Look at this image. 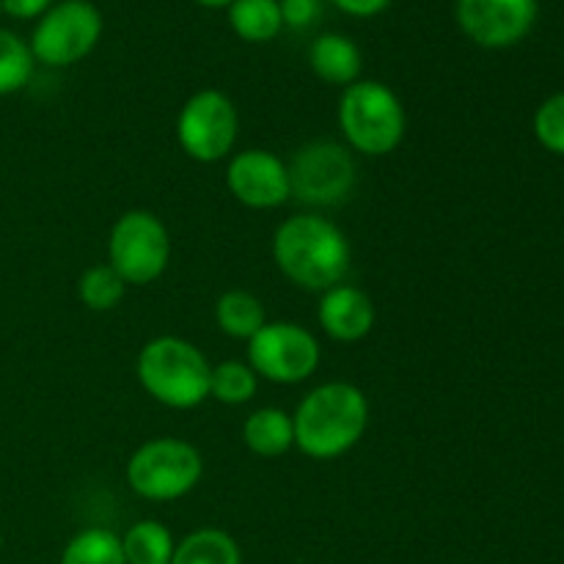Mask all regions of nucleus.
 <instances>
[{
	"label": "nucleus",
	"instance_id": "obj_1",
	"mask_svg": "<svg viewBox=\"0 0 564 564\" xmlns=\"http://www.w3.org/2000/svg\"><path fill=\"white\" fill-rule=\"evenodd\" d=\"M350 242L345 231L317 213L286 218L273 235V262L295 286L319 292L345 284L350 273Z\"/></svg>",
	"mask_w": 564,
	"mask_h": 564
},
{
	"label": "nucleus",
	"instance_id": "obj_2",
	"mask_svg": "<svg viewBox=\"0 0 564 564\" xmlns=\"http://www.w3.org/2000/svg\"><path fill=\"white\" fill-rule=\"evenodd\" d=\"M295 446L312 460H336L356 449L369 427V400L358 386L330 380L317 386L292 413Z\"/></svg>",
	"mask_w": 564,
	"mask_h": 564
},
{
	"label": "nucleus",
	"instance_id": "obj_3",
	"mask_svg": "<svg viewBox=\"0 0 564 564\" xmlns=\"http://www.w3.org/2000/svg\"><path fill=\"white\" fill-rule=\"evenodd\" d=\"M135 375L154 402L174 411H191L209 397L213 367L193 341L182 336H158L138 352Z\"/></svg>",
	"mask_w": 564,
	"mask_h": 564
},
{
	"label": "nucleus",
	"instance_id": "obj_4",
	"mask_svg": "<svg viewBox=\"0 0 564 564\" xmlns=\"http://www.w3.org/2000/svg\"><path fill=\"white\" fill-rule=\"evenodd\" d=\"M336 121L347 147L367 158L397 152L408 130L405 105L380 80H356L339 97Z\"/></svg>",
	"mask_w": 564,
	"mask_h": 564
},
{
	"label": "nucleus",
	"instance_id": "obj_5",
	"mask_svg": "<svg viewBox=\"0 0 564 564\" xmlns=\"http://www.w3.org/2000/svg\"><path fill=\"white\" fill-rule=\"evenodd\" d=\"M204 477V457L185 438H152L127 460V485L147 501H176Z\"/></svg>",
	"mask_w": 564,
	"mask_h": 564
},
{
	"label": "nucleus",
	"instance_id": "obj_6",
	"mask_svg": "<svg viewBox=\"0 0 564 564\" xmlns=\"http://www.w3.org/2000/svg\"><path fill=\"white\" fill-rule=\"evenodd\" d=\"M102 31V11L91 0H58L39 17L28 47L36 64L61 69L86 58L99 44Z\"/></svg>",
	"mask_w": 564,
	"mask_h": 564
},
{
	"label": "nucleus",
	"instance_id": "obj_7",
	"mask_svg": "<svg viewBox=\"0 0 564 564\" xmlns=\"http://www.w3.org/2000/svg\"><path fill=\"white\" fill-rule=\"evenodd\" d=\"M171 262V235L149 209H130L110 226L108 264L127 286H147L165 273Z\"/></svg>",
	"mask_w": 564,
	"mask_h": 564
},
{
	"label": "nucleus",
	"instance_id": "obj_8",
	"mask_svg": "<svg viewBox=\"0 0 564 564\" xmlns=\"http://www.w3.org/2000/svg\"><path fill=\"white\" fill-rule=\"evenodd\" d=\"M240 116L235 102L218 88H202L180 108L176 141L196 163H218L235 152Z\"/></svg>",
	"mask_w": 564,
	"mask_h": 564
},
{
	"label": "nucleus",
	"instance_id": "obj_9",
	"mask_svg": "<svg viewBox=\"0 0 564 564\" xmlns=\"http://www.w3.org/2000/svg\"><path fill=\"white\" fill-rule=\"evenodd\" d=\"M292 198L308 207H339L356 187V160L336 141H312L286 163Z\"/></svg>",
	"mask_w": 564,
	"mask_h": 564
},
{
	"label": "nucleus",
	"instance_id": "obj_10",
	"mask_svg": "<svg viewBox=\"0 0 564 564\" xmlns=\"http://www.w3.org/2000/svg\"><path fill=\"white\" fill-rule=\"evenodd\" d=\"M319 358V341L297 323H264L248 341V364L270 383H303L317 372Z\"/></svg>",
	"mask_w": 564,
	"mask_h": 564
},
{
	"label": "nucleus",
	"instance_id": "obj_11",
	"mask_svg": "<svg viewBox=\"0 0 564 564\" xmlns=\"http://www.w3.org/2000/svg\"><path fill=\"white\" fill-rule=\"evenodd\" d=\"M538 11V0H457L455 20L474 44L505 50L532 33Z\"/></svg>",
	"mask_w": 564,
	"mask_h": 564
},
{
	"label": "nucleus",
	"instance_id": "obj_12",
	"mask_svg": "<svg viewBox=\"0 0 564 564\" xmlns=\"http://www.w3.org/2000/svg\"><path fill=\"white\" fill-rule=\"evenodd\" d=\"M226 187L248 209H275L292 198L286 163L268 149H246L231 154Z\"/></svg>",
	"mask_w": 564,
	"mask_h": 564
},
{
	"label": "nucleus",
	"instance_id": "obj_13",
	"mask_svg": "<svg viewBox=\"0 0 564 564\" xmlns=\"http://www.w3.org/2000/svg\"><path fill=\"white\" fill-rule=\"evenodd\" d=\"M317 323L334 341H361L375 328V303L352 284H336L323 292L317 306Z\"/></svg>",
	"mask_w": 564,
	"mask_h": 564
},
{
	"label": "nucleus",
	"instance_id": "obj_14",
	"mask_svg": "<svg viewBox=\"0 0 564 564\" xmlns=\"http://www.w3.org/2000/svg\"><path fill=\"white\" fill-rule=\"evenodd\" d=\"M308 66L319 80L330 86H352L361 80L364 55L350 36L341 33H319L308 47Z\"/></svg>",
	"mask_w": 564,
	"mask_h": 564
},
{
	"label": "nucleus",
	"instance_id": "obj_15",
	"mask_svg": "<svg viewBox=\"0 0 564 564\" xmlns=\"http://www.w3.org/2000/svg\"><path fill=\"white\" fill-rule=\"evenodd\" d=\"M242 441L257 457H281L295 446L292 416L281 408H259L242 424Z\"/></svg>",
	"mask_w": 564,
	"mask_h": 564
},
{
	"label": "nucleus",
	"instance_id": "obj_16",
	"mask_svg": "<svg viewBox=\"0 0 564 564\" xmlns=\"http://www.w3.org/2000/svg\"><path fill=\"white\" fill-rule=\"evenodd\" d=\"M215 323L229 339L251 341L259 334L268 314H264L262 301L248 290H229L215 303Z\"/></svg>",
	"mask_w": 564,
	"mask_h": 564
},
{
	"label": "nucleus",
	"instance_id": "obj_17",
	"mask_svg": "<svg viewBox=\"0 0 564 564\" xmlns=\"http://www.w3.org/2000/svg\"><path fill=\"white\" fill-rule=\"evenodd\" d=\"M226 17L231 31L248 44L273 42L284 28L279 0H235L226 9Z\"/></svg>",
	"mask_w": 564,
	"mask_h": 564
},
{
	"label": "nucleus",
	"instance_id": "obj_18",
	"mask_svg": "<svg viewBox=\"0 0 564 564\" xmlns=\"http://www.w3.org/2000/svg\"><path fill=\"white\" fill-rule=\"evenodd\" d=\"M171 564H242V554L229 532L207 527L176 543Z\"/></svg>",
	"mask_w": 564,
	"mask_h": 564
},
{
	"label": "nucleus",
	"instance_id": "obj_19",
	"mask_svg": "<svg viewBox=\"0 0 564 564\" xmlns=\"http://www.w3.org/2000/svg\"><path fill=\"white\" fill-rule=\"evenodd\" d=\"M127 564H171L176 540L171 529L160 521H138L121 538Z\"/></svg>",
	"mask_w": 564,
	"mask_h": 564
},
{
	"label": "nucleus",
	"instance_id": "obj_20",
	"mask_svg": "<svg viewBox=\"0 0 564 564\" xmlns=\"http://www.w3.org/2000/svg\"><path fill=\"white\" fill-rule=\"evenodd\" d=\"M61 564H127V560L119 534L102 527H91L77 532L66 543Z\"/></svg>",
	"mask_w": 564,
	"mask_h": 564
},
{
	"label": "nucleus",
	"instance_id": "obj_21",
	"mask_svg": "<svg viewBox=\"0 0 564 564\" xmlns=\"http://www.w3.org/2000/svg\"><path fill=\"white\" fill-rule=\"evenodd\" d=\"M33 66H36V58L25 39L0 28V97L22 91L31 83Z\"/></svg>",
	"mask_w": 564,
	"mask_h": 564
},
{
	"label": "nucleus",
	"instance_id": "obj_22",
	"mask_svg": "<svg viewBox=\"0 0 564 564\" xmlns=\"http://www.w3.org/2000/svg\"><path fill=\"white\" fill-rule=\"evenodd\" d=\"M127 295V284L110 264H94L77 281V297L91 312H113Z\"/></svg>",
	"mask_w": 564,
	"mask_h": 564
},
{
	"label": "nucleus",
	"instance_id": "obj_23",
	"mask_svg": "<svg viewBox=\"0 0 564 564\" xmlns=\"http://www.w3.org/2000/svg\"><path fill=\"white\" fill-rule=\"evenodd\" d=\"M259 375L246 361H224L213 367L209 378V397L224 405H246L257 397Z\"/></svg>",
	"mask_w": 564,
	"mask_h": 564
},
{
	"label": "nucleus",
	"instance_id": "obj_24",
	"mask_svg": "<svg viewBox=\"0 0 564 564\" xmlns=\"http://www.w3.org/2000/svg\"><path fill=\"white\" fill-rule=\"evenodd\" d=\"M534 135L540 147L564 158V91L545 99L534 113Z\"/></svg>",
	"mask_w": 564,
	"mask_h": 564
},
{
	"label": "nucleus",
	"instance_id": "obj_25",
	"mask_svg": "<svg viewBox=\"0 0 564 564\" xmlns=\"http://www.w3.org/2000/svg\"><path fill=\"white\" fill-rule=\"evenodd\" d=\"M284 28L292 31H308L323 17V0H279Z\"/></svg>",
	"mask_w": 564,
	"mask_h": 564
},
{
	"label": "nucleus",
	"instance_id": "obj_26",
	"mask_svg": "<svg viewBox=\"0 0 564 564\" xmlns=\"http://www.w3.org/2000/svg\"><path fill=\"white\" fill-rule=\"evenodd\" d=\"M334 9H339L341 14L347 17H358V20H369V17L383 14L386 9L391 6V0H325Z\"/></svg>",
	"mask_w": 564,
	"mask_h": 564
},
{
	"label": "nucleus",
	"instance_id": "obj_27",
	"mask_svg": "<svg viewBox=\"0 0 564 564\" xmlns=\"http://www.w3.org/2000/svg\"><path fill=\"white\" fill-rule=\"evenodd\" d=\"M55 0H0V11L14 20H39Z\"/></svg>",
	"mask_w": 564,
	"mask_h": 564
},
{
	"label": "nucleus",
	"instance_id": "obj_28",
	"mask_svg": "<svg viewBox=\"0 0 564 564\" xmlns=\"http://www.w3.org/2000/svg\"><path fill=\"white\" fill-rule=\"evenodd\" d=\"M193 3L204 6V9H229L235 0H193Z\"/></svg>",
	"mask_w": 564,
	"mask_h": 564
},
{
	"label": "nucleus",
	"instance_id": "obj_29",
	"mask_svg": "<svg viewBox=\"0 0 564 564\" xmlns=\"http://www.w3.org/2000/svg\"><path fill=\"white\" fill-rule=\"evenodd\" d=\"M0 549H3V534H0Z\"/></svg>",
	"mask_w": 564,
	"mask_h": 564
}]
</instances>
